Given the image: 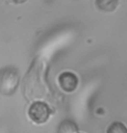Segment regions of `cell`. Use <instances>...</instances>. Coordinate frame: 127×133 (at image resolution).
Segmentation results:
<instances>
[{"label": "cell", "instance_id": "cell-1", "mask_svg": "<svg viewBox=\"0 0 127 133\" xmlns=\"http://www.w3.org/2000/svg\"><path fill=\"white\" fill-rule=\"evenodd\" d=\"M20 82V75L17 68L12 66L0 70V94L6 96L14 94Z\"/></svg>", "mask_w": 127, "mask_h": 133}, {"label": "cell", "instance_id": "cell-2", "mask_svg": "<svg viewBox=\"0 0 127 133\" xmlns=\"http://www.w3.org/2000/svg\"><path fill=\"white\" fill-rule=\"evenodd\" d=\"M28 115L35 124H42L49 120L51 115V109L47 103L37 100L30 105Z\"/></svg>", "mask_w": 127, "mask_h": 133}, {"label": "cell", "instance_id": "cell-3", "mask_svg": "<svg viewBox=\"0 0 127 133\" xmlns=\"http://www.w3.org/2000/svg\"><path fill=\"white\" fill-rule=\"evenodd\" d=\"M58 82L63 91L66 92H72L77 88L79 84L78 77L72 72H63L58 77Z\"/></svg>", "mask_w": 127, "mask_h": 133}, {"label": "cell", "instance_id": "cell-4", "mask_svg": "<svg viewBox=\"0 0 127 133\" xmlns=\"http://www.w3.org/2000/svg\"><path fill=\"white\" fill-rule=\"evenodd\" d=\"M118 4V0H95L97 9L102 12H112Z\"/></svg>", "mask_w": 127, "mask_h": 133}, {"label": "cell", "instance_id": "cell-5", "mask_svg": "<svg viewBox=\"0 0 127 133\" xmlns=\"http://www.w3.org/2000/svg\"><path fill=\"white\" fill-rule=\"evenodd\" d=\"M77 131L78 126L76 124L68 119L61 122L57 128V133H76Z\"/></svg>", "mask_w": 127, "mask_h": 133}, {"label": "cell", "instance_id": "cell-6", "mask_svg": "<svg viewBox=\"0 0 127 133\" xmlns=\"http://www.w3.org/2000/svg\"><path fill=\"white\" fill-rule=\"evenodd\" d=\"M106 133H127V127L122 122H112L107 128Z\"/></svg>", "mask_w": 127, "mask_h": 133}, {"label": "cell", "instance_id": "cell-7", "mask_svg": "<svg viewBox=\"0 0 127 133\" xmlns=\"http://www.w3.org/2000/svg\"><path fill=\"white\" fill-rule=\"evenodd\" d=\"M10 2L14 3L16 4H23V3H25L27 0H10Z\"/></svg>", "mask_w": 127, "mask_h": 133}]
</instances>
